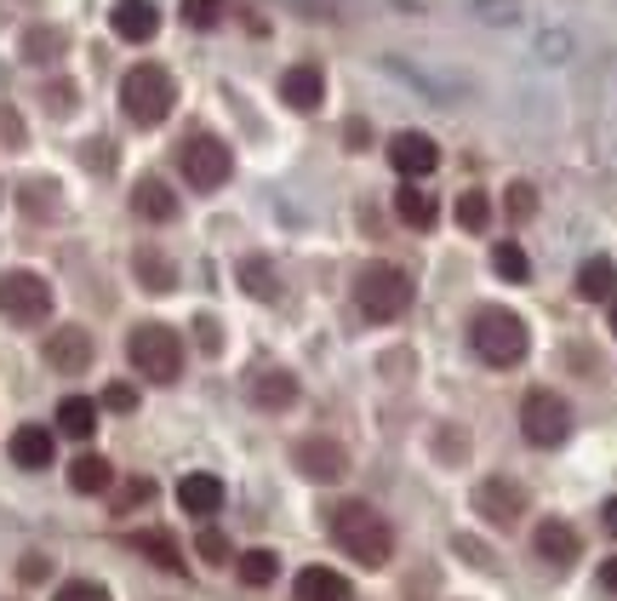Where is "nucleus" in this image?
Instances as JSON below:
<instances>
[{
	"label": "nucleus",
	"instance_id": "1",
	"mask_svg": "<svg viewBox=\"0 0 617 601\" xmlns=\"http://www.w3.org/2000/svg\"><path fill=\"white\" fill-rule=\"evenodd\" d=\"M332 539L349 550L360 567H384L395 556V527L377 516L372 505H337L332 516Z\"/></svg>",
	"mask_w": 617,
	"mask_h": 601
},
{
	"label": "nucleus",
	"instance_id": "2",
	"mask_svg": "<svg viewBox=\"0 0 617 601\" xmlns=\"http://www.w3.org/2000/svg\"><path fill=\"white\" fill-rule=\"evenodd\" d=\"M126 355H132V366L149 384H178V373H184V339L171 327H160V321L137 327L132 339H126Z\"/></svg>",
	"mask_w": 617,
	"mask_h": 601
},
{
	"label": "nucleus",
	"instance_id": "3",
	"mask_svg": "<svg viewBox=\"0 0 617 601\" xmlns=\"http://www.w3.org/2000/svg\"><path fill=\"white\" fill-rule=\"evenodd\" d=\"M469 344H474V355L487 361V366H514L526 355V321L514 315V310H480L474 321H469Z\"/></svg>",
	"mask_w": 617,
	"mask_h": 601
},
{
	"label": "nucleus",
	"instance_id": "4",
	"mask_svg": "<svg viewBox=\"0 0 617 601\" xmlns=\"http://www.w3.org/2000/svg\"><path fill=\"white\" fill-rule=\"evenodd\" d=\"M355 304L366 321H395L406 315L411 304V276L400 270V263H366V270L355 276Z\"/></svg>",
	"mask_w": 617,
	"mask_h": 601
},
{
	"label": "nucleus",
	"instance_id": "5",
	"mask_svg": "<svg viewBox=\"0 0 617 601\" xmlns=\"http://www.w3.org/2000/svg\"><path fill=\"white\" fill-rule=\"evenodd\" d=\"M171 104H178V86H171V75L160 70V63H137V70H126V81H121V110L137 126L166 121Z\"/></svg>",
	"mask_w": 617,
	"mask_h": 601
},
{
	"label": "nucleus",
	"instance_id": "6",
	"mask_svg": "<svg viewBox=\"0 0 617 601\" xmlns=\"http://www.w3.org/2000/svg\"><path fill=\"white\" fill-rule=\"evenodd\" d=\"M178 166H184V178H189L200 195H212V189L229 184L234 155H229L223 138H212V132H195V138H184V149H178Z\"/></svg>",
	"mask_w": 617,
	"mask_h": 601
},
{
	"label": "nucleus",
	"instance_id": "7",
	"mask_svg": "<svg viewBox=\"0 0 617 601\" xmlns=\"http://www.w3.org/2000/svg\"><path fill=\"white\" fill-rule=\"evenodd\" d=\"M0 315H7L12 327L46 321V315H52V287H46V276H34V270L0 276Z\"/></svg>",
	"mask_w": 617,
	"mask_h": 601
},
{
	"label": "nucleus",
	"instance_id": "8",
	"mask_svg": "<svg viewBox=\"0 0 617 601\" xmlns=\"http://www.w3.org/2000/svg\"><path fill=\"white\" fill-rule=\"evenodd\" d=\"M521 429H526L532 447H561V442L572 436V407H566V395L532 390V395L521 401Z\"/></svg>",
	"mask_w": 617,
	"mask_h": 601
},
{
	"label": "nucleus",
	"instance_id": "9",
	"mask_svg": "<svg viewBox=\"0 0 617 601\" xmlns=\"http://www.w3.org/2000/svg\"><path fill=\"white\" fill-rule=\"evenodd\" d=\"M292 464L308 481H343V476H349V447L332 442V436H308V442L292 447Z\"/></svg>",
	"mask_w": 617,
	"mask_h": 601
},
{
	"label": "nucleus",
	"instance_id": "10",
	"mask_svg": "<svg viewBox=\"0 0 617 601\" xmlns=\"http://www.w3.org/2000/svg\"><path fill=\"white\" fill-rule=\"evenodd\" d=\"M474 510L487 516L492 527H514V521H521V510H526V487L509 481V476H492V481L474 487Z\"/></svg>",
	"mask_w": 617,
	"mask_h": 601
},
{
	"label": "nucleus",
	"instance_id": "11",
	"mask_svg": "<svg viewBox=\"0 0 617 601\" xmlns=\"http://www.w3.org/2000/svg\"><path fill=\"white\" fill-rule=\"evenodd\" d=\"M389 166L400 178H429L440 166V149H435V138H423V132H395L389 138Z\"/></svg>",
	"mask_w": 617,
	"mask_h": 601
},
{
	"label": "nucleus",
	"instance_id": "12",
	"mask_svg": "<svg viewBox=\"0 0 617 601\" xmlns=\"http://www.w3.org/2000/svg\"><path fill=\"white\" fill-rule=\"evenodd\" d=\"M46 366L52 373H86L92 366V332L86 327H57L46 339Z\"/></svg>",
	"mask_w": 617,
	"mask_h": 601
},
{
	"label": "nucleus",
	"instance_id": "13",
	"mask_svg": "<svg viewBox=\"0 0 617 601\" xmlns=\"http://www.w3.org/2000/svg\"><path fill=\"white\" fill-rule=\"evenodd\" d=\"M297 379L286 373V366H258V379H252V401H258V413H292L297 407Z\"/></svg>",
	"mask_w": 617,
	"mask_h": 601
},
{
	"label": "nucleus",
	"instance_id": "14",
	"mask_svg": "<svg viewBox=\"0 0 617 601\" xmlns=\"http://www.w3.org/2000/svg\"><path fill=\"white\" fill-rule=\"evenodd\" d=\"M109 29H115L121 41H132V46L155 41V29H160V12H155V0H115V12H109Z\"/></svg>",
	"mask_w": 617,
	"mask_h": 601
},
{
	"label": "nucleus",
	"instance_id": "15",
	"mask_svg": "<svg viewBox=\"0 0 617 601\" xmlns=\"http://www.w3.org/2000/svg\"><path fill=\"white\" fill-rule=\"evenodd\" d=\"M532 550L548 561V567H572L577 561V527H566V521H537V532H532Z\"/></svg>",
	"mask_w": 617,
	"mask_h": 601
},
{
	"label": "nucleus",
	"instance_id": "16",
	"mask_svg": "<svg viewBox=\"0 0 617 601\" xmlns=\"http://www.w3.org/2000/svg\"><path fill=\"white\" fill-rule=\"evenodd\" d=\"M281 97H286V110H321V97H326V81H321V70L315 63H297V70H286L281 75Z\"/></svg>",
	"mask_w": 617,
	"mask_h": 601
},
{
	"label": "nucleus",
	"instance_id": "17",
	"mask_svg": "<svg viewBox=\"0 0 617 601\" xmlns=\"http://www.w3.org/2000/svg\"><path fill=\"white\" fill-rule=\"evenodd\" d=\"M178 505L189 510V516H218L223 510V481L218 476H206V470H195V476H184L178 481Z\"/></svg>",
	"mask_w": 617,
	"mask_h": 601
},
{
	"label": "nucleus",
	"instance_id": "18",
	"mask_svg": "<svg viewBox=\"0 0 617 601\" xmlns=\"http://www.w3.org/2000/svg\"><path fill=\"white\" fill-rule=\"evenodd\" d=\"M132 213L149 218V224H171L178 218V195H171L160 178H137L132 184Z\"/></svg>",
	"mask_w": 617,
	"mask_h": 601
},
{
	"label": "nucleus",
	"instance_id": "19",
	"mask_svg": "<svg viewBox=\"0 0 617 601\" xmlns=\"http://www.w3.org/2000/svg\"><path fill=\"white\" fill-rule=\"evenodd\" d=\"M52 429H41V424H23V429H12V464H23V470H46L52 464Z\"/></svg>",
	"mask_w": 617,
	"mask_h": 601
},
{
	"label": "nucleus",
	"instance_id": "20",
	"mask_svg": "<svg viewBox=\"0 0 617 601\" xmlns=\"http://www.w3.org/2000/svg\"><path fill=\"white\" fill-rule=\"evenodd\" d=\"M57 429L69 442H86L92 429H97V401H86V395H63L57 401Z\"/></svg>",
	"mask_w": 617,
	"mask_h": 601
},
{
	"label": "nucleus",
	"instance_id": "21",
	"mask_svg": "<svg viewBox=\"0 0 617 601\" xmlns=\"http://www.w3.org/2000/svg\"><path fill=\"white\" fill-rule=\"evenodd\" d=\"M395 213H400L411 229H435V218H440L435 195H429L423 184H400V189H395Z\"/></svg>",
	"mask_w": 617,
	"mask_h": 601
},
{
	"label": "nucleus",
	"instance_id": "22",
	"mask_svg": "<svg viewBox=\"0 0 617 601\" xmlns=\"http://www.w3.org/2000/svg\"><path fill=\"white\" fill-rule=\"evenodd\" d=\"M69 487L75 493H109L115 487V464L97 458V453H81L75 464H69Z\"/></svg>",
	"mask_w": 617,
	"mask_h": 601
},
{
	"label": "nucleus",
	"instance_id": "23",
	"mask_svg": "<svg viewBox=\"0 0 617 601\" xmlns=\"http://www.w3.org/2000/svg\"><path fill=\"white\" fill-rule=\"evenodd\" d=\"M617 292V263L611 258H589L577 270V298H589V304H606V298Z\"/></svg>",
	"mask_w": 617,
	"mask_h": 601
},
{
	"label": "nucleus",
	"instance_id": "24",
	"mask_svg": "<svg viewBox=\"0 0 617 601\" xmlns=\"http://www.w3.org/2000/svg\"><path fill=\"white\" fill-rule=\"evenodd\" d=\"M343 595H349V584L332 567H303L297 573V601H343Z\"/></svg>",
	"mask_w": 617,
	"mask_h": 601
},
{
	"label": "nucleus",
	"instance_id": "25",
	"mask_svg": "<svg viewBox=\"0 0 617 601\" xmlns=\"http://www.w3.org/2000/svg\"><path fill=\"white\" fill-rule=\"evenodd\" d=\"M132 550H144L155 567H166V573H184V556H178V539H171V532H137V539H132Z\"/></svg>",
	"mask_w": 617,
	"mask_h": 601
},
{
	"label": "nucleus",
	"instance_id": "26",
	"mask_svg": "<svg viewBox=\"0 0 617 601\" xmlns=\"http://www.w3.org/2000/svg\"><path fill=\"white\" fill-rule=\"evenodd\" d=\"M132 270H137V281H144V292H171V287H178V276H171V263H166L160 252H149V247H137Z\"/></svg>",
	"mask_w": 617,
	"mask_h": 601
},
{
	"label": "nucleus",
	"instance_id": "27",
	"mask_svg": "<svg viewBox=\"0 0 617 601\" xmlns=\"http://www.w3.org/2000/svg\"><path fill=\"white\" fill-rule=\"evenodd\" d=\"M23 58L29 63H57L63 58V29H29V35H23Z\"/></svg>",
	"mask_w": 617,
	"mask_h": 601
},
{
	"label": "nucleus",
	"instance_id": "28",
	"mask_svg": "<svg viewBox=\"0 0 617 601\" xmlns=\"http://www.w3.org/2000/svg\"><path fill=\"white\" fill-rule=\"evenodd\" d=\"M492 263H498L503 281H532V258L514 247V241H498V247H492Z\"/></svg>",
	"mask_w": 617,
	"mask_h": 601
},
{
	"label": "nucleus",
	"instance_id": "29",
	"mask_svg": "<svg viewBox=\"0 0 617 601\" xmlns=\"http://www.w3.org/2000/svg\"><path fill=\"white\" fill-rule=\"evenodd\" d=\"M234 567H240V584H269L274 573H281V561H274V550H247Z\"/></svg>",
	"mask_w": 617,
	"mask_h": 601
},
{
	"label": "nucleus",
	"instance_id": "30",
	"mask_svg": "<svg viewBox=\"0 0 617 601\" xmlns=\"http://www.w3.org/2000/svg\"><path fill=\"white\" fill-rule=\"evenodd\" d=\"M240 287H247L252 298H274V270L263 258H240Z\"/></svg>",
	"mask_w": 617,
	"mask_h": 601
},
{
	"label": "nucleus",
	"instance_id": "31",
	"mask_svg": "<svg viewBox=\"0 0 617 601\" xmlns=\"http://www.w3.org/2000/svg\"><path fill=\"white\" fill-rule=\"evenodd\" d=\"M487 218H492V200L480 195V189H469V195L458 200V224L469 229V236H480V229H487Z\"/></svg>",
	"mask_w": 617,
	"mask_h": 601
},
{
	"label": "nucleus",
	"instance_id": "32",
	"mask_svg": "<svg viewBox=\"0 0 617 601\" xmlns=\"http://www.w3.org/2000/svg\"><path fill=\"white\" fill-rule=\"evenodd\" d=\"M52 601H115L109 590H103L97 579H69V584H57V595Z\"/></svg>",
	"mask_w": 617,
	"mask_h": 601
},
{
	"label": "nucleus",
	"instance_id": "33",
	"mask_svg": "<svg viewBox=\"0 0 617 601\" xmlns=\"http://www.w3.org/2000/svg\"><path fill=\"white\" fill-rule=\"evenodd\" d=\"M195 550H200V561H206V567H223V561L234 556V550H229V539H223V532H212V527H206L200 539H195Z\"/></svg>",
	"mask_w": 617,
	"mask_h": 601
},
{
	"label": "nucleus",
	"instance_id": "34",
	"mask_svg": "<svg viewBox=\"0 0 617 601\" xmlns=\"http://www.w3.org/2000/svg\"><path fill=\"white\" fill-rule=\"evenodd\" d=\"M223 18V0H184V23H195V29H212Z\"/></svg>",
	"mask_w": 617,
	"mask_h": 601
},
{
	"label": "nucleus",
	"instance_id": "35",
	"mask_svg": "<svg viewBox=\"0 0 617 601\" xmlns=\"http://www.w3.org/2000/svg\"><path fill=\"white\" fill-rule=\"evenodd\" d=\"M103 407H109V413H137V390L132 384H103Z\"/></svg>",
	"mask_w": 617,
	"mask_h": 601
},
{
	"label": "nucleus",
	"instance_id": "36",
	"mask_svg": "<svg viewBox=\"0 0 617 601\" xmlns=\"http://www.w3.org/2000/svg\"><path fill=\"white\" fill-rule=\"evenodd\" d=\"M532 213H537V195H532V184H514V189H509V218H514V224H526Z\"/></svg>",
	"mask_w": 617,
	"mask_h": 601
},
{
	"label": "nucleus",
	"instance_id": "37",
	"mask_svg": "<svg viewBox=\"0 0 617 601\" xmlns=\"http://www.w3.org/2000/svg\"><path fill=\"white\" fill-rule=\"evenodd\" d=\"M144 498H155V481H144V476H137V481H126V487L115 493V510H137V505H144Z\"/></svg>",
	"mask_w": 617,
	"mask_h": 601
},
{
	"label": "nucleus",
	"instance_id": "38",
	"mask_svg": "<svg viewBox=\"0 0 617 601\" xmlns=\"http://www.w3.org/2000/svg\"><path fill=\"white\" fill-rule=\"evenodd\" d=\"M46 110H52V115H69V110H75V86H69V81H52V86H46Z\"/></svg>",
	"mask_w": 617,
	"mask_h": 601
},
{
	"label": "nucleus",
	"instance_id": "39",
	"mask_svg": "<svg viewBox=\"0 0 617 601\" xmlns=\"http://www.w3.org/2000/svg\"><path fill=\"white\" fill-rule=\"evenodd\" d=\"M46 573H52V561H46V556H23V561H18V579H23V584L46 579Z\"/></svg>",
	"mask_w": 617,
	"mask_h": 601
},
{
	"label": "nucleus",
	"instance_id": "40",
	"mask_svg": "<svg viewBox=\"0 0 617 601\" xmlns=\"http://www.w3.org/2000/svg\"><path fill=\"white\" fill-rule=\"evenodd\" d=\"M343 144H349V149H366V144H372V126H366V121H349V126H343Z\"/></svg>",
	"mask_w": 617,
	"mask_h": 601
},
{
	"label": "nucleus",
	"instance_id": "41",
	"mask_svg": "<svg viewBox=\"0 0 617 601\" xmlns=\"http://www.w3.org/2000/svg\"><path fill=\"white\" fill-rule=\"evenodd\" d=\"M0 144H23V126H18V115H7V110H0Z\"/></svg>",
	"mask_w": 617,
	"mask_h": 601
},
{
	"label": "nucleus",
	"instance_id": "42",
	"mask_svg": "<svg viewBox=\"0 0 617 601\" xmlns=\"http://www.w3.org/2000/svg\"><path fill=\"white\" fill-rule=\"evenodd\" d=\"M200 344H206V350H218V327H212V315H200Z\"/></svg>",
	"mask_w": 617,
	"mask_h": 601
},
{
	"label": "nucleus",
	"instance_id": "43",
	"mask_svg": "<svg viewBox=\"0 0 617 601\" xmlns=\"http://www.w3.org/2000/svg\"><path fill=\"white\" fill-rule=\"evenodd\" d=\"M600 584H606V590H611V595H617V556H611V561H606V567H600Z\"/></svg>",
	"mask_w": 617,
	"mask_h": 601
},
{
	"label": "nucleus",
	"instance_id": "44",
	"mask_svg": "<svg viewBox=\"0 0 617 601\" xmlns=\"http://www.w3.org/2000/svg\"><path fill=\"white\" fill-rule=\"evenodd\" d=\"M606 532H611V539H617V498H611V505H606Z\"/></svg>",
	"mask_w": 617,
	"mask_h": 601
},
{
	"label": "nucleus",
	"instance_id": "45",
	"mask_svg": "<svg viewBox=\"0 0 617 601\" xmlns=\"http://www.w3.org/2000/svg\"><path fill=\"white\" fill-rule=\"evenodd\" d=\"M611 339H617V304H611Z\"/></svg>",
	"mask_w": 617,
	"mask_h": 601
}]
</instances>
